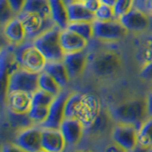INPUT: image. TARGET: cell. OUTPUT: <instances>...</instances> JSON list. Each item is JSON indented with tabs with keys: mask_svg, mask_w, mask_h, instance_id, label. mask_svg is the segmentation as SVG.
I'll return each instance as SVG.
<instances>
[{
	"mask_svg": "<svg viewBox=\"0 0 152 152\" xmlns=\"http://www.w3.org/2000/svg\"><path fill=\"white\" fill-rule=\"evenodd\" d=\"M115 123L128 124L135 126L138 129L148 117L145 97H133L116 104L109 109Z\"/></svg>",
	"mask_w": 152,
	"mask_h": 152,
	"instance_id": "cell-1",
	"label": "cell"
},
{
	"mask_svg": "<svg viewBox=\"0 0 152 152\" xmlns=\"http://www.w3.org/2000/svg\"><path fill=\"white\" fill-rule=\"evenodd\" d=\"M61 31L59 27L54 25L31 41L32 44L46 57L48 62L63 61L64 59L65 52L60 43Z\"/></svg>",
	"mask_w": 152,
	"mask_h": 152,
	"instance_id": "cell-2",
	"label": "cell"
},
{
	"mask_svg": "<svg viewBox=\"0 0 152 152\" xmlns=\"http://www.w3.org/2000/svg\"><path fill=\"white\" fill-rule=\"evenodd\" d=\"M13 52L19 66L31 72L40 73L48 63L46 57L31 41L13 47Z\"/></svg>",
	"mask_w": 152,
	"mask_h": 152,
	"instance_id": "cell-3",
	"label": "cell"
},
{
	"mask_svg": "<svg viewBox=\"0 0 152 152\" xmlns=\"http://www.w3.org/2000/svg\"><path fill=\"white\" fill-rule=\"evenodd\" d=\"M15 59L13 47L9 45L0 51V104L3 109L6 106V99L9 93L10 77L13 70L19 69Z\"/></svg>",
	"mask_w": 152,
	"mask_h": 152,
	"instance_id": "cell-4",
	"label": "cell"
},
{
	"mask_svg": "<svg viewBox=\"0 0 152 152\" xmlns=\"http://www.w3.org/2000/svg\"><path fill=\"white\" fill-rule=\"evenodd\" d=\"M122 65L121 55L115 50H107L94 56L90 68L95 75L104 78L117 73L122 68Z\"/></svg>",
	"mask_w": 152,
	"mask_h": 152,
	"instance_id": "cell-5",
	"label": "cell"
},
{
	"mask_svg": "<svg viewBox=\"0 0 152 152\" xmlns=\"http://www.w3.org/2000/svg\"><path fill=\"white\" fill-rule=\"evenodd\" d=\"M93 30L95 39L106 43L120 41L126 38L129 32L119 18L107 21L95 19L93 21Z\"/></svg>",
	"mask_w": 152,
	"mask_h": 152,
	"instance_id": "cell-6",
	"label": "cell"
},
{
	"mask_svg": "<svg viewBox=\"0 0 152 152\" xmlns=\"http://www.w3.org/2000/svg\"><path fill=\"white\" fill-rule=\"evenodd\" d=\"M110 134L113 144L126 152L132 150L138 145V128L133 125L116 123Z\"/></svg>",
	"mask_w": 152,
	"mask_h": 152,
	"instance_id": "cell-7",
	"label": "cell"
},
{
	"mask_svg": "<svg viewBox=\"0 0 152 152\" xmlns=\"http://www.w3.org/2000/svg\"><path fill=\"white\" fill-rule=\"evenodd\" d=\"M39 73L31 72L19 68L13 70L10 77L9 92L10 91H25L32 94L39 88H38Z\"/></svg>",
	"mask_w": 152,
	"mask_h": 152,
	"instance_id": "cell-8",
	"label": "cell"
},
{
	"mask_svg": "<svg viewBox=\"0 0 152 152\" xmlns=\"http://www.w3.org/2000/svg\"><path fill=\"white\" fill-rule=\"evenodd\" d=\"M23 24L27 33V41H32L42 32L54 26L51 19H47L39 14L30 12H22L17 15Z\"/></svg>",
	"mask_w": 152,
	"mask_h": 152,
	"instance_id": "cell-9",
	"label": "cell"
},
{
	"mask_svg": "<svg viewBox=\"0 0 152 152\" xmlns=\"http://www.w3.org/2000/svg\"><path fill=\"white\" fill-rule=\"evenodd\" d=\"M42 127L33 125L15 133L14 142L25 152H37L41 148Z\"/></svg>",
	"mask_w": 152,
	"mask_h": 152,
	"instance_id": "cell-10",
	"label": "cell"
},
{
	"mask_svg": "<svg viewBox=\"0 0 152 152\" xmlns=\"http://www.w3.org/2000/svg\"><path fill=\"white\" fill-rule=\"evenodd\" d=\"M70 92L62 90V92L55 96L53 102L49 107V114L46 121L40 126L43 128L59 129L62 122L65 119V104Z\"/></svg>",
	"mask_w": 152,
	"mask_h": 152,
	"instance_id": "cell-11",
	"label": "cell"
},
{
	"mask_svg": "<svg viewBox=\"0 0 152 152\" xmlns=\"http://www.w3.org/2000/svg\"><path fill=\"white\" fill-rule=\"evenodd\" d=\"M128 31L142 33L149 30L150 17L149 13L140 9L133 8L129 12L119 18Z\"/></svg>",
	"mask_w": 152,
	"mask_h": 152,
	"instance_id": "cell-12",
	"label": "cell"
},
{
	"mask_svg": "<svg viewBox=\"0 0 152 152\" xmlns=\"http://www.w3.org/2000/svg\"><path fill=\"white\" fill-rule=\"evenodd\" d=\"M86 127L78 118H65L59 127L66 146H75L82 140Z\"/></svg>",
	"mask_w": 152,
	"mask_h": 152,
	"instance_id": "cell-13",
	"label": "cell"
},
{
	"mask_svg": "<svg viewBox=\"0 0 152 152\" xmlns=\"http://www.w3.org/2000/svg\"><path fill=\"white\" fill-rule=\"evenodd\" d=\"M63 62L66 69H68L70 79L78 78L85 72L88 66V52L85 50L77 52H72V53H66L64 56Z\"/></svg>",
	"mask_w": 152,
	"mask_h": 152,
	"instance_id": "cell-14",
	"label": "cell"
},
{
	"mask_svg": "<svg viewBox=\"0 0 152 152\" xmlns=\"http://www.w3.org/2000/svg\"><path fill=\"white\" fill-rule=\"evenodd\" d=\"M88 42V40L85 39L78 33L72 31L68 28L61 31L60 43L65 54L87 50Z\"/></svg>",
	"mask_w": 152,
	"mask_h": 152,
	"instance_id": "cell-15",
	"label": "cell"
},
{
	"mask_svg": "<svg viewBox=\"0 0 152 152\" xmlns=\"http://www.w3.org/2000/svg\"><path fill=\"white\" fill-rule=\"evenodd\" d=\"M66 142L59 129L43 128L41 133V148L48 152H64Z\"/></svg>",
	"mask_w": 152,
	"mask_h": 152,
	"instance_id": "cell-16",
	"label": "cell"
},
{
	"mask_svg": "<svg viewBox=\"0 0 152 152\" xmlns=\"http://www.w3.org/2000/svg\"><path fill=\"white\" fill-rule=\"evenodd\" d=\"M3 35L11 46L16 47L27 41V33L18 16L12 18L3 28Z\"/></svg>",
	"mask_w": 152,
	"mask_h": 152,
	"instance_id": "cell-17",
	"label": "cell"
},
{
	"mask_svg": "<svg viewBox=\"0 0 152 152\" xmlns=\"http://www.w3.org/2000/svg\"><path fill=\"white\" fill-rule=\"evenodd\" d=\"M101 108L102 107L99 99L95 95L85 94L78 119L82 121L85 127H88L91 125V123L99 114Z\"/></svg>",
	"mask_w": 152,
	"mask_h": 152,
	"instance_id": "cell-18",
	"label": "cell"
},
{
	"mask_svg": "<svg viewBox=\"0 0 152 152\" xmlns=\"http://www.w3.org/2000/svg\"><path fill=\"white\" fill-rule=\"evenodd\" d=\"M31 107V94L25 91H10L5 108L16 113H28Z\"/></svg>",
	"mask_w": 152,
	"mask_h": 152,
	"instance_id": "cell-19",
	"label": "cell"
},
{
	"mask_svg": "<svg viewBox=\"0 0 152 152\" xmlns=\"http://www.w3.org/2000/svg\"><path fill=\"white\" fill-rule=\"evenodd\" d=\"M114 122L110 112L107 109L101 108L99 114L94 119L89 126L86 127L85 132H87L91 137H100L108 131V129H112Z\"/></svg>",
	"mask_w": 152,
	"mask_h": 152,
	"instance_id": "cell-20",
	"label": "cell"
},
{
	"mask_svg": "<svg viewBox=\"0 0 152 152\" xmlns=\"http://www.w3.org/2000/svg\"><path fill=\"white\" fill-rule=\"evenodd\" d=\"M50 18L54 25L61 30L66 28L69 24L68 4L66 0H50Z\"/></svg>",
	"mask_w": 152,
	"mask_h": 152,
	"instance_id": "cell-21",
	"label": "cell"
},
{
	"mask_svg": "<svg viewBox=\"0 0 152 152\" xmlns=\"http://www.w3.org/2000/svg\"><path fill=\"white\" fill-rule=\"evenodd\" d=\"M69 22L76 21H94L95 13L85 6L82 1L73 0L66 2Z\"/></svg>",
	"mask_w": 152,
	"mask_h": 152,
	"instance_id": "cell-22",
	"label": "cell"
},
{
	"mask_svg": "<svg viewBox=\"0 0 152 152\" xmlns=\"http://www.w3.org/2000/svg\"><path fill=\"white\" fill-rule=\"evenodd\" d=\"M44 70L50 73L63 88L69 85L71 80L63 61L48 62Z\"/></svg>",
	"mask_w": 152,
	"mask_h": 152,
	"instance_id": "cell-23",
	"label": "cell"
},
{
	"mask_svg": "<svg viewBox=\"0 0 152 152\" xmlns=\"http://www.w3.org/2000/svg\"><path fill=\"white\" fill-rule=\"evenodd\" d=\"M5 111H6V121L9 126L16 132L34 125L28 117V113H16L7 108H5Z\"/></svg>",
	"mask_w": 152,
	"mask_h": 152,
	"instance_id": "cell-24",
	"label": "cell"
},
{
	"mask_svg": "<svg viewBox=\"0 0 152 152\" xmlns=\"http://www.w3.org/2000/svg\"><path fill=\"white\" fill-rule=\"evenodd\" d=\"M85 94L70 92L65 104V118H78Z\"/></svg>",
	"mask_w": 152,
	"mask_h": 152,
	"instance_id": "cell-25",
	"label": "cell"
},
{
	"mask_svg": "<svg viewBox=\"0 0 152 152\" xmlns=\"http://www.w3.org/2000/svg\"><path fill=\"white\" fill-rule=\"evenodd\" d=\"M38 88L52 95H54V96H57L63 90V88L56 82V80L45 70L41 71L39 73V77H38Z\"/></svg>",
	"mask_w": 152,
	"mask_h": 152,
	"instance_id": "cell-26",
	"label": "cell"
},
{
	"mask_svg": "<svg viewBox=\"0 0 152 152\" xmlns=\"http://www.w3.org/2000/svg\"><path fill=\"white\" fill-rule=\"evenodd\" d=\"M23 12H34L44 18L51 19L50 0H27Z\"/></svg>",
	"mask_w": 152,
	"mask_h": 152,
	"instance_id": "cell-27",
	"label": "cell"
},
{
	"mask_svg": "<svg viewBox=\"0 0 152 152\" xmlns=\"http://www.w3.org/2000/svg\"><path fill=\"white\" fill-rule=\"evenodd\" d=\"M138 144L147 149L152 148V116H148L138 129Z\"/></svg>",
	"mask_w": 152,
	"mask_h": 152,
	"instance_id": "cell-28",
	"label": "cell"
},
{
	"mask_svg": "<svg viewBox=\"0 0 152 152\" xmlns=\"http://www.w3.org/2000/svg\"><path fill=\"white\" fill-rule=\"evenodd\" d=\"M68 28L72 31L78 33L79 35L84 37L85 39L90 40L94 38L93 21H76L69 22Z\"/></svg>",
	"mask_w": 152,
	"mask_h": 152,
	"instance_id": "cell-29",
	"label": "cell"
},
{
	"mask_svg": "<svg viewBox=\"0 0 152 152\" xmlns=\"http://www.w3.org/2000/svg\"><path fill=\"white\" fill-rule=\"evenodd\" d=\"M49 107L44 106H36V104H31L30 110L28 111V115L31 118L34 125L41 126L43 123L46 121V119L49 114Z\"/></svg>",
	"mask_w": 152,
	"mask_h": 152,
	"instance_id": "cell-30",
	"label": "cell"
},
{
	"mask_svg": "<svg viewBox=\"0 0 152 152\" xmlns=\"http://www.w3.org/2000/svg\"><path fill=\"white\" fill-rule=\"evenodd\" d=\"M55 96L49 92L38 88L35 92L31 94V104L36 106H44L50 107L51 103L53 102Z\"/></svg>",
	"mask_w": 152,
	"mask_h": 152,
	"instance_id": "cell-31",
	"label": "cell"
},
{
	"mask_svg": "<svg viewBox=\"0 0 152 152\" xmlns=\"http://www.w3.org/2000/svg\"><path fill=\"white\" fill-rule=\"evenodd\" d=\"M15 16L12 8L10 7L8 0H0V31H2L8 22Z\"/></svg>",
	"mask_w": 152,
	"mask_h": 152,
	"instance_id": "cell-32",
	"label": "cell"
},
{
	"mask_svg": "<svg viewBox=\"0 0 152 152\" xmlns=\"http://www.w3.org/2000/svg\"><path fill=\"white\" fill-rule=\"evenodd\" d=\"M115 18L117 17L115 14V11H114V7L110 6V5L102 3L100 5V7L97 9V11L95 12V19L96 20L107 21L112 20V19Z\"/></svg>",
	"mask_w": 152,
	"mask_h": 152,
	"instance_id": "cell-33",
	"label": "cell"
},
{
	"mask_svg": "<svg viewBox=\"0 0 152 152\" xmlns=\"http://www.w3.org/2000/svg\"><path fill=\"white\" fill-rule=\"evenodd\" d=\"M114 11L117 18H120L124 14L128 12L134 8V0H116L114 4Z\"/></svg>",
	"mask_w": 152,
	"mask_h": 152,
	"instance_id": "cell-34",
	"label": "cell"
},
{
	"mask_svg": "<svg viewBox=\"0 0 152 152\" xmlns=\"http://www.w3.org/2000/svg\"><path fill=\"white\" fill-rule=\"evenodd\" d=\"M139 57L142 62V65H145L147 62L152 60V40H150L149 38L141 49Z\"/></svg>",
	"mask_w": 152,
	"mask_h": 152,
	"instance_id": "cell-35",
	"label": "cell"
},
{
	"mask_svg": "<svg viewBox=\"0 0 152 152\" xmlns=\"http://www.w3.org/2000/svg\"><path fill=\"white\" fill-rule=\"evenodd\" d=\"M139 75L142 80L152 83V60L142 65Z\"/></svg>",
	"mask_w": 152,
	"mask_h": 152,
	"instance_id": "cell-36",
	"label": "cell"
},
{
	"mask_svg": "<svg viewBox=\"0 0 152 152\" xmlns=\"http://www.w3.org/2000/svg\"><path fill=\"white\" fill-rule=\"evenodd\" d=\"M26 1L27 0H8V3L10 7L12 8L14 14L17 16L23 12L24 7L26 5Z\"/></svg>",
	"mask_w": 152,
	"mask_h": 152,
	"instance_id": "cell-37",
	"label": "cell"
},
{
	"mask_svg": "<svg viewBox=\"0 0 152 152\" xmlns=\"http://www.w3.org/2000/svg\"><path fill=\"white\" fill-rule=\"evenodd\" d=\"M0 152H25L14 142H7L0 145Z\"/></svg>",
	"mask_w": 152,
	"mask_h": 152,
	"instance_id": "cell-38",
	"label": "cell"
},
{
	"mask_svg": "<svg viewBox=\"0 0 152 152\" xmlns=\"http://www.w3.org/2000/svg\"><path fill=\"white\" fill-rule=\"evenodd\" d=\"M82 2L89 11H91L94 13L97 11V9L100 7V5L102 4L100 0H82Z\"/></svg>",
	"mask_w": 152,
	"mask_h": 152,
	"instance_id": "cell-39",
	"label": "cell"
},
{
	"mask_svg": "<svg viewBox=\"0 0 152 152\" xmlns=\"http://www.w3.org/2000/svg\"><path fill=\"white\" fill-rule=\"evenodd\" d=\"M146 98V106H147V113L148 116H152V90L147 94Z\"/></svg>",
	"mask_w": 152,
	"mask_h": 152,
	"instance_id": "cell-40",
	"label": "cell"
},
{
	"mask_svg": "<svg viewBox=\"0 0 152 152\" xmlns=\"http://www.w3.org/2000/svg\"><path fill=\"white\" fill-rule=\"evenodd\" d=\"M9 45L10 44L6 40V38H5L4 35H3V32L0 31V51H1L3 49H5L6 47H8Z\"/></svg>",
	"mask_w": 152,
	"mask_h": 152,
	"instance_id": "cell-41",
	"label": "cell"
},
{
	"mask_svg": "<svg viewBox=\"0 0 152 152\" xmlns=\"http://www.w3.org/2000/svg\"><path fill=\"white\" fill-rule=\"evenodd\" d=\"M127 152H149V149H147V148H145V147L142 146V145H140L139 144H138L137 146H135L132 150L127 151Z\"/></svg>",
	"mask_w": 152,
	"mask_h": 152,
	"instance_id": "cell-42",
	"label": "cell"
},
{
	"mask_svg": "<svg viewBox=\"0 0 152 152\" xmlns=\"http://www.w3.org/2000/svg\"><path fill=\"white\" fill-rule=\"evenodd\" d=\"M107 152H126V151L120 148V147L115 145H113L112 146L108 147V148L107 149Z\"/></svg>",
	"mask_w": 152,
	"mask_h": 152,
	"instance_id": "cell-43",
	"label": "cell"
},
{
	"mask_svg": "<svg viewBox=\"0 0 152 152\" xmlns=\"http://www.w3.org/2000/svg\"><path fill=\"white\" fill-rule=\"evenodd\" d=\"M146 12L152 14V0H147L146 1Z\"/></svg>",
	"mask_w": 152,
	"mask_h": 152,
	"instance_id": "cell-44",
	"label": "cell"
},
{
	"mask_svg": "<svg viewBox=\"0 0 152 152\" xmlns=\"http://www.w3.org/2000/svg\"><path fill=\"white\" fill-rule=\"evenodd\" d=\"M76 152H92V151H88V150H79V151H76Z\"/></svg>",
	"mask_w": 152,
	"mask_h": 152,
	"instance_id": "cell-45",
	"label": "cell"
},
{
	"mask_svg": "<svg viewBox=\"0 0 152 152\" xmlns=\"http://www.w3.org/2000/svg\"><path fill=\"white\" fill-rule=\"evenodd\" d=\"M2 111H3V107H2V106L0 104V114L2 113Z\"/></svg>",
	"mask_w": 152,
	"mask_h": 152,
	"instance_id": "cell-46",
	"label": "cell"
},
{
	"mask_svg": "<svg viewBox=\"0 0 152 152\" xmlns=\"http://www.w3.org/2000/svg\"><path fill=\"white\" fill-rule=\"evenodd\" d=\"M37 152H48V151H46V150H44V149H40V150H38Z\"/></svg>",
	"mask_w": 152,
	"mask_h": 152,
	"instance_id": "cell-47",
	"label": "cell"
},
{
	"mask_svg": "<svg viewBox=\"0 0 152 152\" xmlns=\"http://www.w3.org/2000/svg\"><path fill=\"white\" fill-rule=\"evenodd\" d=\"M148 38H149V39H150V40H152V33H151V35H150V36H149Z\"/></svg>",
	"mask_w": 152,
	"mask_h": 152,
	"instance_id": "cell-48",
	"label": "cell"
},
{
	"mask_svg": "<svg viewBox=\"0 0 152 152\" xmlns=\"http://www.w3.org/2000/svg\"><path fill=\"white\" fill-rule=\"evenodd\" d=\"M149 152H152V148H150V149H149Z\"/></svg>",
	"mask_w": 152,
	"mask_h": 152,
	"instance_id": "cell-49",
	"label": "cell"
}]
</instances>
